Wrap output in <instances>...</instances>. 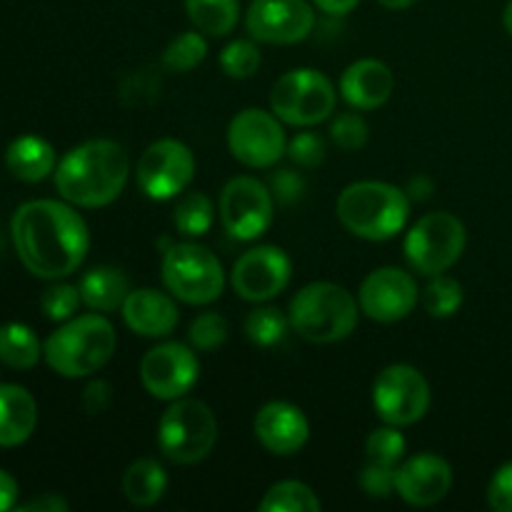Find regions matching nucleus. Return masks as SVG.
I'll return each mask as SVG.
<instances>
[{
    "instance_id": "nucleus-48",
    "label": "nucleus",
    "mask_w": 512,
    "mask_h": 512,
    "mask_svg": "<svg viewBox=\"0 0 512 512\" xmlns=\"http://www.w3.org/2000/svg\"><path fill=\"white\" fill-rule=\"evenodd\" d=\"M378 3L388 10H405V8H410L415 0H378Z\"/></svg>"
},
{
    "instance_id": "nucleus-45",
    "label": "nucleus",
    "mask_w": 512,
    "mask_h": 512,
    "mask_svg": "<svg viewBox=\"0 0 512 512\" xmlns=\"http://www.w3.org/2000/svg\"><path fill=\"white\" fill-rule=\"evenodd\" d=\"M18 495L20 488L18 483H15V478L0 468V512L18 508Z\"/></svg>"
},
{
    "instance_id": "nucleus-5",
    "label": "nucleus",
    "mask_w": 512,
    "mask_h": 512,
    "mask_svg": "<svg viewBox=\"0 0 512 512\" xmlns=\"http://www.w3.org/2000/svg\"><path fill=\"white\" fill-rule=\"evenodd\" d=\"M360 303L335 283H310L290 300V328L315 345L340 343L358 328Z\"/></svg>"
},
{
    "instance_id": "nucleus-20",
    "label": "nucleus",
    "mask_w": 512,
    "mask_h": 512,
    "mask_svg": "<svg viewBox=\"0 0 512 512\" xmlns=\"http://www.w3.org/2000/svg\"><path fill=\"white\" fill-rule=\"evenodd\" d=\"M395 90V75L383 60H355L340 75V95L355 110H378Z\"/></svg>"
},
{
    "instance_id": "nucleus-4",
    "label": "nucleus",
    "mask_w": 512,
    "mask_h": 512,
    "mask_svg": "<svg viewBox=\"0 0 512 512\" xmlns=\"http://www.w3.org/2000/svg\"><path fill=\"white\" fill-rule=\"evenodd\" d=\"M338 220L355 238L385 243L403 233L410 218V198L398 185L383 180H360L340 193Z\"/></svg>"
},
{
    "instance_id": "nucleus-27",
    "label": "nucleus",
    "mask_w": 512,
    "mask_h": 512,
    "mask_svg": "<svg viewBox=\"0 0 512 512\" xmlns=\"http://www.w3.org/2000/svg\"><path fill=\"white\" fill-rule=\"evenodd\" d=\"M185 13L200 33L223 38L238 25L240 0H185Z\"/></svg>"
},
{
    "instance_id": "nucleus-40",
    "label": "nucleus",
    "mask_w": 512,
    "mask_h": 512,
    "mask_svg": "<svg viewBox=\"0 0 512 512\" xmlns=\"http://www.w3.org/2000/svg\"><path fill=\"white\" fill-rule=\"evenodd\" d=\"M268 188L280 205H295L305 195V178L293 168H280L270 173Z\"/></svg>"
},
{
    "instance_id": "nucleus-25",
    "label": "nucleus",
    "mask_w": 512,
    "mask_h": 512,
    "mask_svg": "<svg viewBox=\"0 0 512 512\" xmlns=\"http://www.w3.org/2000/svg\"><path fill=\"white\" fill-rule=\"evenodd\" d=\"M165 490H168V473L155 458H140L125 470L123 493L135 508H150L160 503Z\"/></svg>"
},
{
    "instance_id": "nucleus-50",
    "label": "nucleus",
    "mask_w": 512,
    "mask_h": 512,
    "mask_svg": "<svg viewBox=\"0 0 512 512\" xmlns=\"http://www.w3.org/2000/svg\"><path fill=\"white\" fill-rule=\"evenodd\" d=\"M0 253H3V235H0Z\"/></svg>"
},
{
    "instance_id": "nucleus-34",
    "label": "nucleus",
    "mask_w": 512,
    "mask_h": 512,
    "mask_svg": "<svg viewBox=\"0 0 512 512\" xmlns=\"http://www.w3.org/2000/svg\"><path fill=\"white\" fill-rule=\"evenodd\" d=\"M160 90H163L160 75L153 68H140L120 80L118 95L120 103L128 105V108H140V105L155 103L160 98Z\"/></svg>"
},
{
    "instance_id": "nucleus-19",
    "label": "nucleus",
    "mask_w": 512,
    "mask_h": 512,
    "mask_svg": "<svg viewBox=\"0 0 512 512\" xmlns=\"http://www.w3.org/2000/svg\"><path fill=\"white\" fill-rule=\"evenodd\" d=\"M255 438L268 453L290 458L308 445L310 423L303 410L285 400H273L263 405L255 415Z\"/></svg>"
},
{
    "instance_id": "nucleus-33",
    "label": "nucleus",
    "mask_w": 512,
    "mask_h": 512,
    "mask_svg": "<svg viewBox=\"0 0 512 512\" xmlns=\"http://www.w3.org/2000/svg\"><path fill=\"white\" fill-rule=\"evenodd\" d=\"M290 328V320L278 308H255L245 318V335L253 345L260 348H273L285 338Z\"/></svg>"
},
{
    "instance_id": "nucleus-15",
    "label": "nucleus",
    "mask_w": 512,
    "mask_h": 512,
    "mask_svg": "<svg viewBox=\"0 0 512 512\" xmlns=\"http://www.w3.org/2000/svg\"><path fill=\"white\" fill-rule=\"evenodd\" d=\"M293 278V263L288 253L275 245L250 248L235 260L230 285L248 303H268L278 298Z\"/></svg>"
},
{
    "instance_id": "nucleus-29",
    "label": "nucleus",
    "mask_w": 512,
    "mask_h": 512,
    "mask_svg": "<svg viewBox=\"0 0 512 512\" xmlns=\"http://www.w3.org/2000/svg\"><path fill=\"white\" fill-rule=\"evenodd\" d=\"M318 493L300 480H283L275 483L260 500V512H320Z\"/></svg>"
},
{
    "instance_id": "nucleus-31",
    "label": "nucleus",
    "mask_w": 512,
    "mask_h": 512,
    "mask_svg": "<svg viewBox=\"0 0 512 512\" xmlns=\"http://www.w3.org/2000/svg\"><path fill=\"white\" fill-rule=\"evenodd\" d=\"M463 285L448 275H433L430 283L425 285L423 308L430 318H453L460 308H463Z\"/></svg>"
},
{
    "instance_id": "nucleus-18",
    "label": "nucleus",
    "mask_w": 512,
    "mask_h": 512,
    "mask_svg": "<svg viewBox=\"0 0 512 512\" xmlns=\"http://www.w3.org/2000/svg\"><path fill=\"white\" fill-rule=\"evenodd\" d=\"M450 488H453V468L440 455L418 453L398 465L395 493L413 508H433L443 503Z\"/></svg>"
},
{
    "instance_id": "nucleus-2",
    "label": "nucleus",
    "mask_w": 512,
    "mask_h": 512,
    "mask_svg": "<svg viewBox=\"0 0 512 512\" xmlns=\"http://www.w3.org/2000/svg\"><path fill=\"white\" fill-rule=\"evenodd\" d=\"M130 175V158L115 140L95 138L75 145L58 160L55 188L75 208H105L120 198Z\"/></svg>"
},
{
    "instance_id": "nucleus-22",
    "label": "nucleus",
    "mask_w": 512,
    "mask_h": 512,
    "mask_svg": "<svg viewBox=\"0 0 512 512\" xmlns=\"http://www.w3.org/2000/svg\"><path fill=\"white\" fill-rule=\"evenodd\" d=\"M38 425V403L15 383H0V448L28 443Z\"/></svg>"
},
{
    "instance_id": "nucleus-3",
    "label": "nucleus",
    "mask_w": 512,
    "mask_h": 512,
    "mask_svg": "<svg viewBox=\"0 0 512 512\" xmlns=\"http://www.w3.org/2000/svg\"><path fill=\"white\" fill-rule=\"evenodd\" d=\"M118 333L103 313L70 318L45 340L43 358L63 378H88L110 363Z\"/></svg>"
},
{
    "instance_id": "nucleus-1",
    "label": "nucleus",
    "mask_w": 512,
    "mask_h": 512,
    "mask_svg": "<svg viewBox=\"0 0 512 512\" xmlns=\"http://www.w3.org/2000/svg\"><path fill=\"white\" fill-rule=\"evenodd\" d=\"M10 240L20 263L40 280H63L83 265L90 233L83 215L60 200H28L10 220Z\"/></svg>"
},
{
    "instance_id": "nucleus-12",
    "label": "nucleus",
    "mask_w": 512,
    "mask_h": 512,
    "mask_svg": "<svg viewBox=\"0 0 512 512\" xmlns=\"http://www.w3.org/2000/svg\"><path fill=\"white\" fill-rule=\"evenodd\" d=\"M228 148L230 155L245 168H273L288 153L283 120L273 110L270 113L263 108L240 110L228 125Z\"/></svg>"
},
{
    "instance_id": "nucleus-24",
    "label": "nucleus",
    "mask_w": 512,
    "mask_h": 512,
    "mask_svg": "<svg viewBox=\"0 0 512 512\" xmlns=\"http://www.w3.org/2000/svg\"><path fill=\"white\" fill-rule=\"evenodd\" d=\"M78 288L85 308L93 313H115V310H123L125 298L130 295V280L123 270L100 265L80 278Z\"/></svg>"
},
{
    "instance_id": "nucleus-36",
    "label": "nucleus",
    "mask_w": 512,
    "mask_h": 512,
    "mask_svg": "<svg viewBox=\"0 0 512 512\" xmlns=\"http://www.w3.org/2000/svg\"><path fill=\"white\" fill-rule=\"evenodd\" d=\"M80 303H83V298H80L78 285L58 283V280L40 295V308H43L45 318L53 320V323H65V320L75 318Z\"/></svg>"
},
{
    "instance_id": "nucleus-30",
    "label": "nucleus",
    "mask_w": 512,
    "mask_h": 512,
    "mask_svg": "<svg viewBox=\"0 0 512 512\" xmlns=\"http://www.w3.org/2000/svg\"><path fill=\"white\" fill-rule=\"evenodd\" d=\"M205 55H208V40L203 38L200 30H188V33H180L170 40L160 63L170 73H190L203 63Z\"/></svg>"
},
{
    "instance_id": "nucleus-39",
    "label": "nucleus",
    "mask_w": 512,
    "mask_h": 512,
    "mask_svg": "<svg viewBox=\"0 0 512 512\" xmlns=\"http://www.w3.org/2000/svg\"><path fill=\"white\" fill-rule=\"evenodd\" d=\"M288 158L293 160L298 168L303 170H315L325 163L328 158V143H325L323 135L318 133H298L288 143Z\"/></svg>"
},
{
    "instance_id": "nucleus-14",
    "label": "nucleus",
    "mask_w": 512,
    "mask_h": 512,
    "mask_svg": "<svg viewBox=\"0 0 512 512\" xmlns=\"http://www.w3.org/2000/svg\"><path fill=\"white\" fill-rule=\"evenodd\" d=\"M200 378V363L193 345L160 343L140 360V383L153 398L178 400L193 390Z\"/></svg>"
},
{
    "instance_id": "nucleus-9",
    "label": "nucleus",
    "mask_w": 512,
    "mask_h": 512,
    "mask_svg": "<svg viewBox=\"0 0 512 512\" xmlns=\"http://www.w3.org/2000/svg\"><path fill=\"white\" fill-rule=\"evenodd\" d=\"M335 103V85L328 75L313 68L288 70L270 90V110L295 128H310L328 120L335 113Z\"/></svg>"
},
{
    "instance_id": "nucleus-8",
    "label": "nucleus",
    "mask_w": 512,
    "mask_h": 512,
    "mask_svg": "<svg viewBox=\"0 0 512 512\" xmlns=\"http://www.w3.org/2000/svg\"><path fill=\"white\" fill-rule=\"evenodd\" d=\"M468 245V230L458 215L448 210L428 213L405 235V258L415 273L433 278L443 275L463 258Z\"/></svg>"
},
{
    "instance_id": "nucleus-16",
    "label": "nucleus",
    "mask_w": 512,
    "mask_h": 512,
    "mask_svg": "<svg viewBox=\"0 0 512 512\" xmlns=\"http://www.w3.org/2000/svg\"><path fill=\"white\" fill-rule=\"evenodd\" d=\"M245 28L258 43L295 45L313 33L315 10L308 0H253Z\"/></svg>"
},
{
    "instance_id": "nucleus-32",
    "label": "nucleus",
    "mask_w": 512,
    "mask_h": 512,
    "mask_svg": "<svg viewBox=\"0 0 512 512\" xmlns=\"http://www.w3.org/2000/svg\"><path fill=\"white\" fill-rule=\"evenodd\" d=\"M405 443L403 433L395 425H385V428L373 430L365 440V463L383 465V468H398L400 460L405 458Z\"/></svg>"
},
{
    "instance_id": "nucleus-42",
    "label": "nucleus",
    "mask_w": 512,
    "mask_h": 512,
    "mask_svg": "<svg viewBox=\"0 0 512 512\" xmlns=\"http://www.w3.org/2000/svg\"><path fill=\"white\" fill-rule=\"evenodd\" d=\"M488 505L495 512H512V463L495 470L488 485Z\"/></svg>"
},
{
    "instance_id": "nucleus-11",
    "label": "nucleus",
    "mask_w": 512,
    "mask_h": 512,
    "mask_svg": "<svg viewBox=\"0 0 512 512\" xmlns=\"http://www.w3.org/2000/svg\"><path fill=\"white\" fill-rule=\"evenodd\" d=\"M218 215L230 238L250 243L268 233V228L273 225L275 198L268 183L250 178V175H238L225 183L223 193H220Z\"/></svg>"
},
{
    "instance_id": "nucleus-10",
    "label": "nucleus",
    "mask_w": 512,
    "mask_h": 512,
    "mask_svg": "<svg viewBox=\"0 0 512 512\" xmlns=\"http://www.w3.org/2000/svg\"><path fill=\"white\" fill-rule=\"evenodd\" d=\"M373 408L385 425L408 428L420 423L430 410L428 380L413 365H388L373 383Z\"/></svg>"
},
{
    "instance_id": "nucleus-6",
    "label": "nucleus",
    "mask_w": 512,
    "mask_h": 512,
    "mask_svg": "<svg viewBox=\"0 0 512 512\" xmlns=\"http://www.w3.org/2000/svg\"><path fill=\"white\" fill-rule=\"evenodd\" d=\"M215 443H218V420L203 400L178 398L160 415L158 448L170 463H203L213 453Z\"/></svg>"
},
{
    "instance_id": "nucleus-13",
    "label": "nucleus",
    "mask_w": 512,
    "mask_h": 512,
    "mask_svg": "<svg viewBox=\"0 0 512 512\" xmlns=\"http://www.w3.org/2000/svg\"><path fill=\"white\" fill-rule=\"evenodd\" d=\"M195 178V155L185 143L175 138L155 140L153 145L145 148L135 165V180L138 188L148 195L150 200L178 198L180 193L188 190V185Z\"/></svg>"
},
{
    "instance_id": "nucleus-28",
    "label": "nucleus",
    "mask_w": 512,
    "mask_h": 512,
    "mask_svg": "<svg viewBox=\"0 0 512 512\" xmlns=\"http://www.w3.org/2000/svg\"><path fill=\"white\" fill-rule=\"evenodd\" d=\"M215 223V205L205 193H185L175 203L173 225L185 238H203Z\"/></svg>"
},
{
    "instance_id": "nucleus-37",
    "label": "nucleus",
    "mask_w": 512,
    "mask_h": 512,
    "mask_svg": "<svg viewBox=\"0 0 512 512\" xmlns=\"http://www.w3.org/2000/svg\"><path fill=\"white\" fill-rule=\"evenodd\" d=\"M230 335V323L225 315L215 313V310H208V313L198 315V318L190 323L188 340L195 350H203V353H210V350H218L220 345L228 340Z\"/></svg>"
},
{
    "instance_id": "nucleus-49",
    "label": "nucleus",
    "mask_w": 512,
    "mask_h": 512,
    "mask_svg": "<svg viewBox=\"0 0 512 512\" xmlns=\"http://www.w3.org/2000/svg\"><path fill=\"white\" fill-rule=\"evenodd\" d=\"M503 23H505V30L512 35V0L508 5H505V13H503Z\"/></svg>"
},
{
    "instance_id": "nucleus-21",
    "label": "nucleus",
    "mask_w": 512,
    "mask_h": 512,
    "mask_svg": "<svg viewBox=\"0 0 512 512\" xmlns=\"http://www.w3.org/2000/svg\"><path fill=\"white\" fill-rule=\"evenodd\" d=\"M178 305L173 295L155 288L130 290L123 303V320L135 335L143 338H168L178 325Z\"/></svg>"
},
{
    "instance_id": "nucleus-17",
    "label": "nucleus",
    "mask_w": 512,
    "mask_h": 512,
    "mask_svg": "<svg viewBox=\"0 0 512 512\" xmlns=\"http://www.w3.org/2000/svg\"><path fill=\"white\" fill-rule=\"evenodd\" d=\"M418 283L400 268H378L363 280L358 293L360 313L375 323H400L418 305Z\"/></svg>"
},
{
    "instance_id": "nucleus-23",
    "label": "nucleus",
    "mask_w": 512,
    "mask_h": 512,
    "mask_svg": "<svg viewBox=\"0 0 512 512\" xmlns=\"http://www.w3.org/2000/svg\"><path fill=\"white\" fill-rule=\"evenodd\" d=\"M5 165L10 175L23 183H43L58 168V155L40 135H20L5 150Z\"/></svg>"
},
{
    "instance_id": "nucleus-43",
    "label": "nucleus",
    "mask_w": 512,
    "mask_h": 512,
    "mask_svg": "<svg viewBox=\"0 0 512 512\" xmlns=\"http://www.w3.org/2000/svg\"><path fill=\"white\" fill-rule=\"evenodd\" d=\"M80 403H83V410L88 415H100L110 408L113 403V385L108 380H90L85 385L83 395H80Z\"/></svg>"
},
{
    "instance_id": "nucleus-35",
    "label": "nucleus",
    "mask_w": 512,
    "mask_h": 512,
    "mask_svg": "<svg viewBox=\"0 0 512 512\" xmlns=\"http://www.w3.org/2000/svg\"><path fill=\"white\" fill-rule=\"evenodd\" d=\"M260 63H263V58H260V50L253 40H233L220 53V68L228 78L235 80L253 78Z\"/></svg>"
},
{
    "instance_id": "nucleus-26",
    "label": "nucleus",
    "mask_w": 512,
    "mask_h": 512,
    "mask_svg": "<svg viewBox=\"0 0 512 512\" xmlns=\"http://www.w3.org/2000/svg\"><path fill=\"white\" fill-rule=\"evenodd\" d=\"M43 358V343L23 323L0 325V363L13 370H30Z\"/></svg>"
},
{
    "instance_id": "nucleus-44",
    "label": "nucleus",
    "mask_w": 512,
    "mask_h": 512,
    "mask_svg": "<svg viewBox=\"0 0 512 512\" xmlns=\"http://www.w3.org/2000/svg\"><path fill=\"white\" fill-rule=\"evenodd\" d=\"M68 508V500H63L55 493H43L38 498L28 500L25 505H18L20 512H65Z\"/></svg>"
},
{
    "instance_id": "nucleus-38",
    "label": "nucleus",
    "mask_w": 512,
    "mask_h": 512,
    "mask_svg": "<svg viewBox=\"0 0 512 512\" xmlns=\"http://www.w3.org/2000/svg\"><path fill=\"white\" fill-rule=\"evenodd\" d=\"M330 138H333V143L338 145V148L353 153V150H360L368 145L370 128L368 123H365L363 115L343 113L333 120V125H330Z\"/></svg>"
},
{
    "instance_id": "nucleus-47",
    "label": "nucleus",
    "mask_w": 512,
    "mask_h": 512,
    "mask_svg": "<svg viewBox=\"0 0 512 512\" xmlns=\"http://www.w3.org/2000/svg\"><path fill=\"white\" fill-rule=\"evenodd\" d=\"M315 5H318L323 13L333 15V18H343V15L353 13L355 8H358L360 0H313Z\"/></svg>"
},
{
    "instance_id": "nucleus-41",
    "label": "nucleus",
    "mask_w": 512,
    "mask_h": 512,
    "mask_svg": "<svg viewBox=\"0 0 512 512\" xmlns=\"http://www.w3.org/2000/svg\"><path fill=\"white\" fill-rule=\"evenodd\" d=\"M395 475L398 468H383V465L365 463L360 470V488L370 495V498H390L395 493Z\"/></svg>"
},
{
    "instance_id": "nucleus-46",
    "label": "nucleus",
    "mask_w": 512,
    "mask_h": 512,
    "mask_svg": "<svg viewBox=\"0 0 512 512\" xmlns=\"http://www.w3.org/2000/svg\"><path fill=\"white\" fill-rule=\"evenodd\" d=\"M405 193H408L410 200H418V203H425V200L433 198V193H435L433 178H428V175H415V178H410V183H408V188H405Z\"/></svg>"
},
{
    "instance_id": "nucleus-7",
    "label": "nucleus",
    "mask_w": 512,
    "mask_h": 512,
    "mask_svg": "<svg viewBox=\"0 0 512 512\" xmlns=\"http://www.w3.org/2000/svg\"><path fill=\"white\" fill-rule=\"evenodd\" d=\"M163 285L188 305H210L223 295L225 270L213 250L198 243H173L163 253Z\"/></svg>"
}]
</instances>
